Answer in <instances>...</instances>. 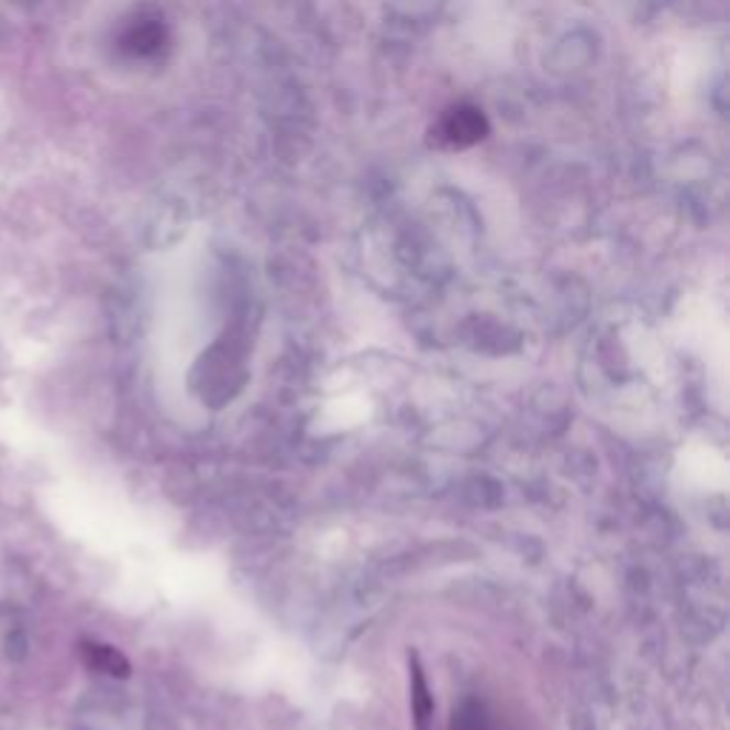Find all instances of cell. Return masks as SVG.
Returning <instances> with one entry per match:
<instances>
[{
  "mask_svg": "<svg viewBox=\"0 0 730 730\" xmlns=\"http://www.w3.org/2000/svg\"><path fill=\"white\" fill-rule=\"evenodd\" d=\"M411 703H414L417 730H429L431 717H434V703H431V694H429V688H425L422 671L417 665H414V671H411Z\"/></svg>",
  "mask_w": 730,
  "mask_h": 730,
  "instance_id": "cell-1",
  "label": "cell"
}]
</instances>
